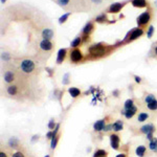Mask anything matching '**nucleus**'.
<instances>
[{
  "label": "nucleus",
  "mask_w": 157,
  "mask_h": 157,
  "mask_svg": "<svg viewBox=\"0 0 157 157\" xmlns=\"http://www.w3.org/2000/svg\"><path fill=\"white\" fill-rule=\"evenodd\" d=\"M57 5L67 10V13H83L87 12L85 0H52Z\"/></svg>",
  "instance_id": "f257e3e1"
},
{
  "label": "nucleus",
  "mask_w": 157,
  "mask_h": 157,
  "mask_svg": "<svg viewBox=\"0 0 157 157\" xmlns=\"http://www.w3.org/2000/svg\"><path fill=\"white\" fill-rule=\"evenodd\" d=\"M18 69L24 75H34L38 69V61L31 58H23L19 61Z\"/></svg>",
  "instance_id": "f03ea898"
},
{
  "label": "nucleus",
  "mask_w": 157,
  "mask_h": 157,
  "mask_svg": "<svg viewBox=\"0 0 157 157\" xmlns=\"http://www.w3.org/2000/svg\"><path fill=\"white\" fill-rule=\"evenodd\" d=\"M87 5V12L94 13L101 10L106 6L111 5L113 0H85Z\"/></svg>",
  "instance_id": "7ed1b4c3"
},
{
  "label": "nucleus",
  "mask_w": 157,
  "mask_h": 157,
  "mask_svg": "<svg viewBox=\"0 0 157 157\" xmlns=\"http://www.w3.org/2000/svg\"><path fill=\"white\" fill-rule=\"evenodd\" d=\"M17 78V70L15 68H13L12 66L6 67L5 70L3 73V80L7 84H12L16 81Z\"/></svg>",
  "instance_id": "20e7f679"
},
{
  "label": "nucleus",
  "mask_w": 157,
  "mask_h": 157,
  "mask_svg": "<svg viewBox=\"0 0 157 157\" xmlns=\"http://www.w3.org/2000/svg\"><path fill=\"white\" fill-rule=\"evenodd\" d=\"M54 45L55 44L52 42V40H47V39H41L39 42H38V47H39L40 52H52V49H54Z\"/></svg>",
  "instance_id": "39448f33"
},
{
  "label": "nucleus",
  "mask_w": 157,
  "mask_h": 157,
  "mask_svg": "<svg viewBox=\"0 0 157 157\" xmlns=\"http://www.w3.org/2000/svg\"><path fill=\"white\" fill-rule=\"evenodd\" d=\"M89 54L91 56L94 57H99V56H104L106 52V46L102 45V44H93L90 47L88 48Z\"/></svg>",
  "instance_id": "423d86ee"
},
{
  "label": "nucleus",
  "mask_w": 157,
  "mask_h": 157,
  "mask_svg": "<svg viewBox=\"0 0 157 157\" xmlns=\"http://www.w3.org/2000/svg\"><path fill=\"white\" fill-rule=\"evenodd\" d=\"M151 18H152V13H151V10H147V12L141 14L138 17H137V24H138L139 27L146 26V25L150 22Z\"/></svg>",
  "instance_id": "0eeeda50"
},
{
  "label": "nucleus",
  "mask_w": 157,
  "mask_h": 157,
  "mask_svg": "<svg viewBox=\"0 0 157 157\" xmlns=\"http://www.w3.org/2000/svg\"><path fill=\"white\" fill-rule=\"evenodd\" d=\"M40 34H41V38H42V39L52 40V38L55 37V34H56V31H55L54 27H52V26H45V27H43V28L41 29Z\"/></svg>",
  "instance_id": "6e6552de"
},
{
  "label": "nucleus",
  "mask_w": 157,
  "mask_h": 157,
  "mask_svg": "<svg viewBox=\"0 0 157 157\" xmlns=\"http://www.w3.org/2000/svg\"><path fill=\"white\" fill-rule=\"evenodd\" d=\"M70 62L73 63H78L83 60V54L78 48H73V50L70 52Z\"/></svg>",
  "instance_id": "1a4fd4ad"
},
{
  "label": "nucleus",
  "mask_w": 157,
  "mask_h": 157,
  "mask_svg": "<svg viewBox=\"0 0 157 157\" xmlns=\"http://www.w3.org/2000/svg\"><path fill=\"white\" fill-rule=\"evenodd\" d=\"M143 34H144L143 28H141V27H139V28H134L130 33V35L127 36L126 42H132V41H134V40L138 39L139 37H141V36H143Z\"/></svg>",
  "instance_id": "9d476101"
},
{
  "label": "nucleus",
  "mask_w": 157,
  "mask_h": 157,
  "mask_svg": "<svg viewBox=\"0 0 157 157\" xmlns=\"http://www.w3.org/2000/svg\"><path fill=\"white\" fill-rule=\"evenodd\" d=\"M125 4H126V2H115V3H112L111 5L108 6V13L116 14V13H118L124 7Z\"/></svg>",
  "instance_id": "9b49d317"
},
{
  "label": "nucleus",
  "mask_w": 157,
  "mask_h": 157,
  "mask_svg": "<svg viewBox=\"0 0 157 157\" xmlns=\"http://www.w3.org/2000/svg\"><path fill=\"white\" fill-rule=\"evenodd\" d=\"M93 31H94V25H93V23L91 22V21H89V22H87L86 24L84 25V27H83L82 29V34L85 37H89V35H90Z\"/></svg>",
  "instance_id": "f8f14e48"
},
{
  "label": "nucleus",
  "mask_w": 157,
  "mask_h": 157,
  "mask_svg": "<svg viewBox=\"0 0 157 157\" xmlns=\"http://www.w3.org/2000/svg\"><path fill=\"white\" fill-rule=\"evenodd\" d=\"M110 145L111 148L114 150H118L120 148V137L116 134H111L110 135Z\"/></svg>",
  "instance_id": "ddd939ff"
},
{
  "label": "nucleus",
  "mask_w": 157,
  "mask_h": 157,
  "mask_svg": "<svg viewBox=\"0 0 157 157\" xmlns=\"http://www.w3.org/2000/svg\"><path fill=\"white\" fill-rule=\"evenodd\" d=\"M19 91V86L16 84H12V85H8L7 88H6V93L10 96H14L18 93Z\"/></svg>",
  "instance_id": "4468645a"
},
{
  "label": "nucleus",
  "mask_w": 157,
  "mask_h": 157,
  "mask_svg": "<svg viewBox=\"0 0 157 157\" xmlns=\"http://www.w3.org/2000/svg\"><path fill=\"white\" fill-rule=\"evenodd\" d=\"M66 54H67V49L65 48H61L58 52V55H57V64H61L63 61L66 58Z\"/></svg>",
  "instance_id": "2eb2a0df"
},
{
  "label": "nucleus",
  "mask_w": 157,
  "mask_h": 157,
  "mask_svg": "<svg viewBox=\"0 0 157 157\" xmlns=\"http://www.w3.org/2000/svg\"><path fill=\"white\" fill-rule=\"evenodd\" d=\"M105 126H106L105 120H96V122L94 123V125H93V129H94L95 131H97V132H99V131L104 130Z\"/></svg>",
  "instance_id": "dca6fc26"
},
{
  "label": "nucleus",
  "mask_w": 157,
  "mask_h": 157,
  "mask_svg": "<svg viewBox=\"0 0 157 157\" xmlns=\"http://www.w3.org/2000/svg\"><path fill=\"white\" fill-rule=\"evenodd\" d=\"M141 131L143 133H145L146 135L149 134V133H153L155 131V128L152 124H148V125H145L141 128Z\"/></svg>",
  "instance_id": "f3484780"
},
{
  "label": "nucleus",
  "mask_w": 157,
  "mask_h": 157,
  "mask_svg": "<svg viewBox=\"0 0 157 157\" xmlns=\"http://www.w3.org/2000/svg\"><path fill=\"white\" fill-rule=\"evenodd\" d=\"M137 111V107H135V106H133V107L129 108V109H125V116H126V118H128V120H130V118L133 117V115H134L135 113H136Z\"/></svg>",
  "instance_id": "a211bd4d"
},
{
  "label": "nucleus",
  "mask_w": 157,
  "mask_h": 157,
  "mask_svg": "<svg viewBox=\"0 0 157 157\" xmlns=\"http://www.w3.org/2000/svg\"><path fill=\"white\" fill-rule=\"evenodd\" d=\"M131 3H132L133 6H135V7H138V8H141V7H146V6H148V3L146 0H132L131 1Z\"/></svg>",
  "instance_id": "6ab92c4d"
},
{
  "label": "nucleus",
  "mask_w": 157,
  "mask_h": 157,
  "mask_svg": "<svg viewBox=\"0 0 157 157\" xmlns=\"http://www.w3.org/2000/svg\"><path fill=\"white\" fill-rule=\"evenodd\" d=\"M68 92L69 94L71 95V97H73V99H76V97H78V95L81 94V90L77 87H70V88L68 89Z\"/></svg>",
  "instance_id": "aec40b11"
},
{
  "label": "nucleus",
  "mask_w": 157,
  "mask_h": 157,
  "mask_svg": "<svg viewBox=\"0 0 157 157\" xmlns=\"http://www.w3.org/2000/svg\"><path fill=\"white\" fill-rule=\"evenodd\" d=\"M94 21L97 23H105L106 21H107V15H106L105 13H101V14L95 17Z\"/></svg>",
  "instance_id": "412c9836"
},
{
  "label": "nucleus",
  "mask_w": 157,
  "mask_h": 157,
  "mask_svg": "<svg viewBox=\"0 0 157 157\" xmlns=\"http://www.w3.org/2000/svg\"><path fill=\"white\" fill-rule=\"evenodd\" d=\"M146 151H147V149H146L145 146H138L135 150V153L138 157H144L146 154Z\"/></svg>",
  "instance_id": "4be33fe9"
},
{
  "label": "nucleus",
  "mask_w": 157,
  "mask_h": 157,
  "mask_svg": "<svg viewBox=\"0 0 157 157\" xmlns=\"http://www.w3.org/2000/svg\"><path fill=\"white\" fill-rule=\"evenodd\" d=\"M123 127H124V124H123L122 120H116L115 123L113 124V130L115 132H118V131H122L123 130Z\"/></svg>",
  "instance_id": "5701e85b"
},
{
  "label": "nucleus",
  "mask_w": 157,
  "mask_h": 157,
  "mask_svg": "<svg viewBox=\"0 0 157 157\" xmlns=\"http://www.w3.org/2000/svg\"><path fill=\"white\" fill-rule=\"evenodd\" d=\"M81 43H82V37H80V36H78L77 38H76L75 40H73L70 43V47L73 48H77L78 46L81 45Z\"/></svg>",
  "instance_id": "b1692460"
},
{
  "label": "nucleus",
  "mask_w": 157,
  "mask_h": 157,
  "mask_svg": "<svg viewBox=\"0 0 157 157\" xmlns=\"http://www.w3.org/2000/svg\"><path fill=\"white\" fill-rule=\"evenodd\" d=\"M71 14H73V13H66V14H64V15H62V16L60 17V18H59V23H60V24H63V23H65L67 21V19L69 18V17L71 16Z\"/></svg>",
  "instance_id": "393cba45"
},
{
  "label": "nucleus",
  "mask_w": 157,
  "mask_h": 157,
  "mask_svg": "<svg viewBox=\"0 0 157 157\" xmlns=\"http://www.w3.org/2000/svg\"><path fill=\"white\" fill-rule=\"evenodd\" d=\"M148 118H149V114L146 113V112H141V113L138 114V117H137V120L141 123L145 122V120H147Z\"/></svg>",
  "instance_id": "a878e982"
},
{
  "label": "nucleus",
  "mask_w": 157,
  "mask_h": 157,
  "mask_svg": "<svg viewBox=\"0 0 157 157\" xmlns=\"http://www.w3.org/2000/svg\"><path fill=\"white\" fill-rule=\"evenodd\" d=\"M149 148L153 152H157V138H153L152 141H150Z\"/></svg>",
  "instance_id": "bb28decb"
},
{
  "label": "nucleus",
  "mask_w": 157,
  "mask_h": 157,
  "mask_svg": "<svg viewBox=\"0 0 157 157\" xmlns=\"http://www.w3.org/2000/svg\"><path fill=\"white\" fill-rule=\"evenodd\" d=\"M147 107H148V109L152 110V111H155V110H157V99H154V101L148 103Z\"/></svg>",
  "instance_id": "cd10ccee"
},
{
  "label": "nucleus",
  "mask_w": 157,
  "mask_h": 157,
  "mask_svg": "<svg viewBox=\"0 0 157 157\" xmlns=\"http://www.w3.org/2000/svg\"><path fill=\"white\" fill-rule=\"evenodd\" d=\"M19 145V141L16 138V137H12V138L8 141V146L12 148H17Z\"/></svg>",
  "instance_id": "c85d7f7f"
},
{
  "label": "nucleus",
  "mask_w": 157,
  "mask_h": 157,
  "mask_svg": "<svg viewBox=\"0 0 157 157\" xmlns=\"http://www.w3.org/2000/svg\"><path fill=\"white\" fill-rule=\"evenodd\" d=\"M134 106V101L133 99H127L126 102H125V105H124V109H129V108H131V107H133Z\"/></svg>",
  "instance_id": "c756f323"
},
{
  "label": "nucleus",
  "mask_w": 157,
  "mask_h": 157,
  "mask_svg": "<svg viewBox=\"0 0 157 157\" xmlns=\"http://www.w3.org/2000/svg\"><path fill=\"white\" fill-rule=\"evenodd\" d=\"M154 31H155V28H154V26H149V28L147 29V37L149 38V39H151L152 37H153V34Z\"/></svg>",
  "instance_id": "7c9ffc66"
},
{
  "label": "nucleus",
  "mask_w": 157,
  "mask_h": 157,
  "mask_svg": "<svg viewBox=\"0 0 157 157\" xmlns=\"http://www.w3.org/2000/svg\"><path fill=\"white\" fill-rule=\"evenodd\" d=\"M106 155H107V152H106L105 150H97V151L94 153L93 157H103Z\"/></svg>",
  "instance_id": "2f4dec72"
},
{
  "label": "nucleus",
  "mask_w": 157,
  "mask_h": 157,
  "mask_svg": "<svg viewBox=\"0 0 157 157\" xmlns=\"http://www.w3.org/2000/svg\"><path fill=\"white\" fill-rule=\"evenodd\" d=\"M58 139H59L58 136H55V137H52V145H50V148H52V150L56 149L57 143H58Z\"/></svg>",
  "instance_id": "473e14b6"
},
{
  "label": "nucleus",
  "mask_w": 157,
  "mask_h": 157,
  "mask_svg": "<svg viewBox=\"0 0 157 157\" xmlns=\"http://www.w3.org/2000/svg\"><path fill=\"white\" fill-rule=\"evenodd\" d=\"M154 99H155V95L154 94H148L147 96L145 97V101H146V103H150V102H152V101H154Z\"/></svg>",
  "instance_id": "72a5a7b5"
},
{
  "label": "nucleus",
  "mask_w": 157,
  "mask_h": 157,
  "mask_svg": "<svg viewBox=\"0 0 157 157\" xmlns=\"http://www.w3.org/2000/svg\"><path fill=\"white\" fill-rule=\"evenodd\" d=\"M113 130V124H109V125H106L105 128H104V131L105 132H109V131Z\"/></svg>",
  "instance_id": "f704fd0d"
},
{
  "label": "nucleus",
  "mask_w": 157,
  "mask_h": 157,
  "mask_svg": "<svg viewBox=\"0 0 157 157\" xmlns=\"http://www.w3.org/2000/svg\"><path fill=\"white\" fill-rule=\"evenodd\" d=\"M69 75H68V73H66V75H65L64 76V78H63V81H62V82H63V85H67V84H68V83H69Z\"/></svg>",
  "instance_id": "c9c22d12"
},
{
  "label": "nucleus",
  "mask_w": 157,
  "mask_h": 157,
  "mask_svg": "<svg viewBox=\"0 0 157 157\" xmlns=\"http://www.w3.org/2000/svg\"><path fill=\"white\" fill-rule=\"evenodd\" d=\"M48 128H49V130H52V129H55V120H52V118L49 120V123H48Z\"/></svg>",
  "instance_id": "e433bc0d"
},
{
  "label": "nucleus",
  "mask_w": 157,
  "mask_h": 157,
  "mask_svg": "<svg viewBox=\"0 0 157 157\" xmlns=\"http://www.w3.org/2000/svg\"><path fill=\"white\" fill-rule=\"evenodd\" d=\"M12 157H24V154L22 152H16L12 155Z\"/></svg>",
  "instance_id": "4c0bfd02"
},
{
  "label": "nucleus",
  "mask_w": 157,
  "mask_h": 157,
  "mask_svg": "<svg viewBox=\"0 0 157 157\" xmlns=\"http://www.w3.org/2000/svg\"><path fill=\"white\" fill-rule=\"evenodd\" d=\"M134 78H135V82H137V83H141V78L139 77H137V76H135Z\"/></svg>",
  "instance_id": "58836bf2"
},
{
  "label": "nucleus",
  "mask_w": 157,
  "mask_h": 157,
  "mask_svg": "<svg viewBox=\"0 0 157 157\" xmlns=\"http://www.w3.org/2000/svg\"><path fill=\"white\" fill-rule=\"evenodd\" d=\"M37 139H39V135H35V136L31 138V141H36Z\"/></svg>",
  "instance_id": "ea45409f"
},
{
  "label": "nucleus",
  "mask_w": 157,
  "mask_h": 157,
  "mask_svg": "<svg viewBox=\"0 0 157 157\" xmlns=\"http://www.w3.org/2000/svg\"><path fill=\"white\" fill-rule=\"evenodd\" d=\"M0 157H7L4 152H0Z\"/></svg>",
  "instance_id": "a19ab883"
},
{
  "label": "nucleus",
  "mask_w": 157,
  "mask_h": 157,
  "mask_svg": "<svg viewBox=\"0 0 157 157\" xmlns=\"http://www.w3.org/2000/svg\"><path fill=\"white\" fill-rule=\"evenodd\" d=\"M154 55H155V56L157 57V45L155 46V47H154Z\"/></svg>",
  "instance_id": "79ce46f5"
},
{
  "label": "nucleus",
  "mask_w": 157,
  "mask_h": 157,
  "mask_svg": "<svg viewBox=\"0 0 157 157\" xmlns=\"http://www.w3.org/2000/svg\"><path fill=\"white\" fill-rule=\"evenodd\" d=\"M113 94H114V96H118V91L117 90H115V91H113Z\"/></svg>",
  "instance_id": "37998d69"
},
{
  "label": "nucleus",
  "mask_w": 157,
  "mask_h": 157,
  "mask_svg": "<svg viewBox=\"0 0 157 157\" xmlns=\"http://www.w3.org/2000/svg\"><path fill=\"white\" fill-rule=\"evenodd\" d=\"M115 157H126V155H125V154H117Z\"/></svg>",
  "instance_id": "c03bdc74"
},
{
  "label": "nucleus",
  "mask_w": 157,
  "mask_h": 157,
  "mask_svg": "<svg viewBox=\"0 0 157 157\" xmlns=\"http://www.w3.org/2000/svg\"><path fill=\"white\" fill-rule=\"evenodd\" d=\"M154 5H155L156 7H157V0H155V1H154Z\"/></svg>",
  "instance_id": "a18cd8bd"
},
{
  "label": "nucleus",
  "mask_w": 157,
  "mask_h": 157,
  "mask_svg": "<svg viewBox=\"0 0 157 157\" xmlns=\"http://www.w3.org/2000/svg\"><path fill=\"white\" fill-rule=\"evenodd\" d=\"M44 157H50L49 155H46V156H44Z\"/></svg>",
  "instance_id": "49530a36"
},
{
  "label": "nucleus",
  "mask_w": 157,
  "mask_h": 157,
  "mask_svg": "<svg viewBox=\"0 0 157 157\" xmlns=\"http://www.w3.org/2000/svg\"><path fill=\"white\" fill-rule=\"evenodd\" d=\"M103 157H106V156H103Z\"/></svg>",
  "instance_id": "de8ad7c7"
}]
</instances>
